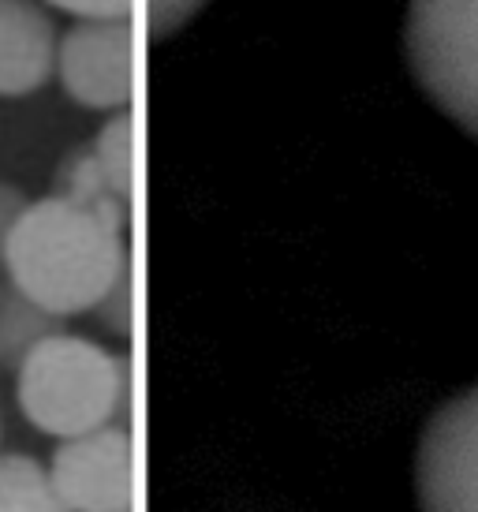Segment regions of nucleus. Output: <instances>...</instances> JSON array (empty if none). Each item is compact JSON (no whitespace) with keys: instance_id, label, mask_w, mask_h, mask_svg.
I'll use <instances>...</instances> for the list:
<instances>
[{"instance_id":"4","label":"nucleus","mask_w":478,"mask_h":512,"mask_svg":"<svg viewBox=\"0 0 478 512\" xmlns=\"http://www.w3.org/2000/svg\"><path fill=\"white\" fill-rule=\"evenodd\" d=\"M419 512H478V382L437 408L415 445Z\"/></svg>"},{"instance_id":"3","label":"nucleus","mask_w":478,"mask_h":512,"mask_svg":"<svg viewBox=\"0 0 478 512\" xmlns=\"http://www.w3.org/2000/svg\"><path fill=\"white\" fill-rule=\"evenodd\" d=\"M404 57L437 113L478 139V0H408Z\"/></svg>"},{"instance_id":"1","label":"nucleus","mask_w":478,"mask_h":512,"mask_svg":"<svg viewBox=\"0 0 478 512\" xmlns=\"http://www.w3.org/2000/svg\"><path fill=\"white\" fill-rule=\"evenodd\" d=\"M131 258L127 228L68 199H30L8 243L4 277L57 318L90 314Z\"/></svg>"},{"instance_id":"15","label":"nucleus","mask_w":478,"mask_h":512,"mask_svg":"<svg viewBox=\"0 0 478 512\" xmlns=\"http://www.w3.org/2000/svg\"><path fill=\"white\" fill-rule=\"evenodd\" d=\"M27 206H30V199L23 187L0 180V277H4V266H8V243H12V232Z\"/></svg>"},{"instance_id":"10","label":"nucleus","mask_w":478,"mask_h":512,"mask_svg":"<svg viewBox=\"0 0 478 512\" xmlns=\"http://www.w3.org/2000/svg\"><path fill=\"white\" fill-rule=\"evenodd\" d=\"M94 161H98L105 184L127 210L135 206V116L131 109L113 113L90 139Z\"/></svg>"},{"instance_id":"13","label":"nucleus","mask_w":478,"mask_h":512,"mask_svg":"<svg viewBox=\"0 0 478 512\" xmlns=\"http://www.w3.org/2000/svg\"><path fill=\"white\" fill-rule=\"evenodd\" d=\"M139 4L146 38H150V45H161L169 42L172 34H180L183 27H191L213 0H139Z\"/></svg>"},{"instance_id":"5","label":"nucleus","mask_w":478,"mask_h":512,"mask_svg":"<svg viewBox=\"0 0 478 512\" xmlns=\"http://www.w3.org/2000/svg\"><path fill=\"white\" fill-rule=\"evenodd\" d=\"M57 79L75 105L124 113L135 98V19H75L60 34Z\"/></svg>"},{"instance_id":"7","label":"nucleus","mask_w":478,"mask_h":512,"mask_svg":"<svg viewBox=\"0 0 478 512\" xmlns=\"http://www.w3.org/2000/svg\"><path fill=\"white\" fill-rule=\"evenodd\" d=\"M60 34L42 0H0V98H30L57 79Z\"/></svg>"},{"instance_id":"11","label":"nucleus","mask_w":478,"mask_h":512,"mask_svg":"<svg viewBox=\"0 0 478 512\" xmlns=\"http://www.w3.org/2000/svg\"><path fill=\"white\" fill-rule=\"evenodd\" d=\"M0 512H68L45 464L27 453L0 456Z\"/></svg>"},{"instance_id":"14","label":"nucleus","mask_w":478,"mask_h":512,"mask_svg":"<svg viewBox=\"0 0 478 512\" xmlns=\"http://www.w3.org/2000/svg\"><path fill=\"white\" fill-rule=\"evenodd\" d=\"M42 4L75 19H135L139 8V0H42Z\"/></svg>"},{"instance_id":"8","label":"nucleus","mask_w":478,"mask_h":512,"mask_svg":"<svg viewBox=\"0 0 478 512\" xmlns=\"http://www.w3.org/2000/svg\"><path fill=\"white\" fill-rule=\"evenodd\" d=\"M57 333H64V318L38 307L8 277H0V367L19 370L38 344Z\"/></svg>"},{"instance_id":"6","label":"nucleus","mask_w":478,"mask_h":512,"mask_svg":"<svg viewBox=\"0 0 478 512\" xmlns=\"http://www.w3.org/2000/svg\"><path fill=\"white\" fill-rule=\"evenodd\" d=\"M45 471L68 512H131L135 445L116 423L60 441Z\"/></svg>"},{"instance_id":"12","label":"nucleus","mask_w":478,"mask_h":512,"mask_svg":"<svg viewBox=\"0 0 478 512\" xmlns=\"http://www.w3.org/2000/svg\"><path fill=\"white\" fill-rule=\"evenodd\" d=\"M94 322L113 337H131V322H135V262L127 258L124 270L116 273V281L109 292L98 299L94 307Z\"/></svg>"},{"instance_id":"9","label":"nucleus","mask_w":478,"mask_h":512,"mask_svg":"<svg viewBox=\"0 0 478 512\" xmlns=\"http://www.w3.org/2000/svg\"><path fill=\"white\" fill-rule=\"evenodd\" d=\"M49 195L68 199V202H75V206H86V210H94V214L116 221L120 228H131V210L109 191V184H105V176H101V169H98V161H94L90 143L71 146L68 154L60 157L57 169H53V191H49Z\"/></svg>"},{"instance_id":"2","label":"nucleus","mask_w":478,"mask_h":512,"mask_svg":"<svg viewBox=\"0 0 478 512\" xmlns=\"http://www.w3.org/2000/svg\"><path fill=\"white\" fill-rule=\"evenodd\" d=\"M15 397L30 427L57 441L113 427L127 404V356L90 337L57 333L15 370Z\"/></svg>"}]
</instances>
